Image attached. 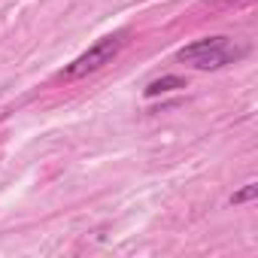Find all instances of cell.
I'll return each mask as SVG.
<instances>
[{
	"label": "cell",
	"instance_id": "7a4b0ae2",
	"mask_svg": "<svg viewBox=\"0 0 258 258\" xmlns=\"http://www.w3.org/2000/svg\"><path fill=\"white\" fill-rule=\"evenodd\" d=\"M124 43H127V31H118V34H109V37L97 40V43H94L91 49H85L76 61H70L61 76H64V79H82V76H88V73H97L100 67L112 64V58L124 49Z\"/></svg>",
	"mask_w": 258,
	"mask_h": 258
},
{
	"label": "cell",
	"instance_id": "277c9868",
	"mask_svg": "<svg viewBox=\"0 0 258 258\" xmlns=\"http://www.w3.org/2000/svg\"><path fill=\"white\" fill-rule=\"evenodd\" d=\"M255 195H258V185H255V182H246V185L231 198V204H246V201H252Z\"/></svg>",
	"mask_w": 258,
	"mask_h": 258
},
{
	"label": "cell",
	"instance_id": "3957f363",
	"mask_svg": "<svg viewBox=\"0 0 258 258\" xmlns=\"http://www.w3.org/2000/svg\"><path fill=\"white\" fill-rule=\"evenodd\" d=\"M179 88H185V79H182V76H161V79H152V82L143 88V94L152 100V97H158V94H170V91H179Z\"/></svg>",
	"mask_w": 258,
	"mask_h": 258
},
{
	"label": "cell",
	"instance_id": "5b68a950",
	"mask_svg": "<svg viewBox=\"0 0 258 258\" xmlns=\"http://www.w3.org/2000/svg\"><path fill=\"white\" fill-rule=\"evenodd\" d=\"M207 4H213V7H219V4H225V7H228V4H243V0H207Z\"/></svg>",
	"mask_w": 258,
	"mask_h": 258
},
{
	"label": "cell",
	"instance_id": "6da1fadb",
	"mask_svg": "<svg viewBox=\"0 0 258 258\" xmlns=\"http://www.w3.org/2000/svg\"><path fill=\"white\" fill-rule=\"evenodd\" d=\"M243 55H246V49L243 46H234L228 37H207V40H198V43L182 46L176 52L179 61L191 64L198 70H222V67L234 64Z\"/></svg>",
	"mask_w": 258,
	"mask_h": 258
}]
</instances>
